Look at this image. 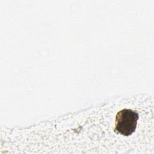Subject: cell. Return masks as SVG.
Here are the masks:
<instances>
[{
  "label": "cell",
  "instance_id": "1",
  "mask_svg": "<svg viewBox=\"0 0 154 154\" xmlns=\"http://www.w3.org/2000/svg\"><path fill=\"white\" fill-rule=\"evenodd\" d=\"M139 119L138 114L131 109H123L116 116L114 132L123 136H129L133 134L137 126Z\"/></svg>",
  "mask_w": 154,
  "mask_h": 154
}]
</instances>
